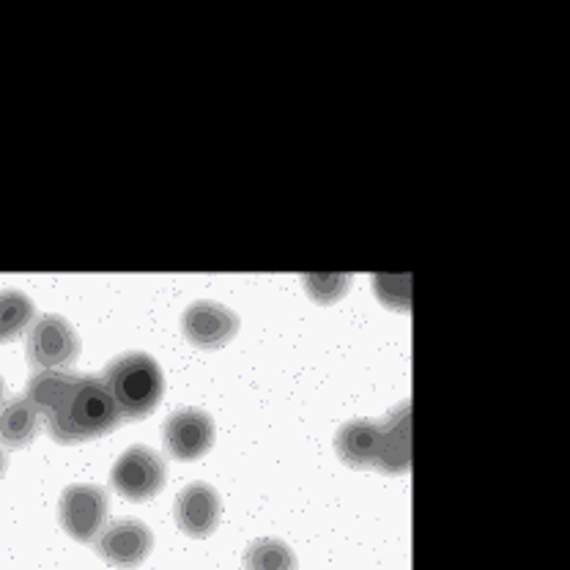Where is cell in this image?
Segmentation results:
<instances>
[{
    "instance_id": "obj_1",
    "label": "cell",
    "mask_w": 570,
    "mask_h": 570,
    "mask_svg": "<svg viewBox=\"0 0 570 570\" xmlns=\"http://www.w3.org/2000/svg\"><path fill=\"white\" fill-rule=\"evenodd\" d=\"M47 420V431L58 444H80L102 439L124 423L110 392L99 376H77L61 406Z\"/></svg>"
},
{
    "instance_id": "obj_2",
    "label": "cell",
    "mask_w": 570,
    "mask_h": 570,
    "mask_svg": "<svg viewBox=\"0 0 570 570\" xmlns=\"http://www.w3.org/2000/svg\"><path fill=\"white\" fill-rule=\"evenodd\" d=\"M121 420H146L165 395V373L146 352H127L105 367L102 376Z\"/></svg>"
},
{
    "instance_id": "obj_3",
    "label": "cell",
    "mask_w": 570,
    "mask_h": 570,
    "mask_svg": "<svg viewBox=\"0 0 570 570\" xmlns=\"http://www.w3.org/2000/svg\"><path fill=\"white\" fill-rule=\"evenodd\" d=\"M110 483L116 494L129 502H148V499L163 494L165 483H168V466H165L163 455L154 453L151 448L135 444L116 461Z\"/></svg>"
},
{
    "instance_id": "obj_4",
    "label": "cell",
    "mask_w": 570,
    "mask_h": 570,
    "mask_svg": "<svg viewBox=\"0 0 570 570\" xmlns=\"http://www.w3.org/2000/svg\"><path fill=\"white\" fill-rule=\"evenodd\" d=\"M26 352L36 371H69L80 356V337L63 316H41L28 330Z\"/></svg>"
},
{
    "instance_id": "obj_5",
    "label": "cell",
    "mask_w": 570,
    "mask_h": 570,
    "mask_svg": "<svg viewBox=\"0 0 570 570\" xmlns=\"http://www.w3.org/2000/svg\"><path fill=\"white\" fill-rule=\"evenodd\" d=\"M107 491L99 485H69L58 502L61 530L77 543H94L107 524Z\"/></svg>"
},
{
    "instance_id": "obj_6",
    "label": "cell",
    "mask_w": 570,
    "mask_h": 570,
    "mask_svg": "<svg viewBox=\"0 0 570 570\" xmlns=\"http://www.w3.org/2000/svg\"><path fill=\"white\" fill-rule=\"evenodd\" d=\"M94 546H97V554L102 557L107 566L135 570L151 554L154 534L138 519H116L112 524H105Z\"/></svg>"
},
{
    "instance_id": "obj_7",
    "label": "cell",
    "mask_w": 570,
    "mask_h": 570,
    "mask_svg": "<svg viewBox=\"0 0 570 570\" xmlns=\"http://www.w3.org/2000/svg\"><path fill=\"white\" fill-rule=\"evenodd\" d=\"M184 337L193 343L195 348L204 352H217L225 343H230L239 332V316L230 307L219 305V302L200 299L184 311L181 316Z\"/></svg>"
},
{
    "instance_id": "obj_8",
    "label": "cell",
    "mask_w": 570,
    "mask_h": 570,
    "mask_svg": "<svg viewBox=\"0 0 570 570\" xmlns=\"http://www.w3.org/2000/svg\"><path fill=\"white\" fill-rule=\"evenodd\" d=\"M214 444V420L204 409H178L165 420V448L176 461L204 459Z\"/></svg>"
},
{
    "instance_id": "obj_9",
    "label": "cell",
    "mask_w": 570,
    "mask_h": 570,
    "mask_svg": "<svg viewBox=\"0 0 570 570\" xmlns=\"http://www.w3.org/2000/svg\"><path fill=\"white\" fill-rule=\"evenodd\" d=\"M174 515L178 530L189 538H209V534L219 527L223 519V499L209 483H189L176 497Z\"/></svg>"
},
{
    "instance_id": "obj_10",
    "label": "cell",
    "mask_w": 570,
    "mask_h": 570,
    "mask_svg": "<svg viewBox=\"0 0 570 570\" xmlns=\"http://www.w3.org/2000/svg\"><path fill=\"white\" fill-rule=\"evenodd\" d=\"M409 401H403L401 406L392 409L390 417L379 425V455L376 466L384 474H406L409 472Z\"/></svg>"
},
{
    "instance_id": "obj_11",
    "label": "cell",
    "mask_w": 570,
    "mask_h": 570,
    "mask_svg": "<svg viewBox=\"0 0 570 570\" xmlns=\"http://www.w3.org/2000/svg\"><path fill=\"white\" fill-rule=\"evenodd\" d=\"M335 450L341 461L352 469L376 466L379 425L371 420H348L335 436Z\"/></svg>"
},
{
    "instance_id": "obj_12",
    "label": "cell",
    "mask_w": 570,
    "mask_h": 570,
    "mask_svg": "<svg viewBox=\"0 0 570 570\" xmlns=\"http://www.w3.org/2000/svg\"><path fill=\"white\" fill-rule=\"evenodd\" d=\"M39 425L41 414L36 412V406L26 395L3 401V406H0V448H28L36 439V433H39Z\"/></svg>"
},
{
    "instance_id": "obj_13",
    "label": "cell",
    "mask_w": 570,
    "mask_h": 570,
    "mask_svg": "<svg viewBox=\"0 0 570 570\" xmlns=\"http://www.w3.org/2000/svg\"><path fill=\"white\" fill-rule=\"evenodd\" d=\"M77 376H80V373L75 371H39L31 382H28L26 397L33 403L36 412H39L41 417H50V414L61 406L67 392L75 387Z\"/></svg>"
},
{
    "instance_id": "obj_14",
    "label": "cell",
    "mask_w": 570,
    "mask_h": 570,
    "mask_svg": "<svg viewBox=\"0 0 570 570\" xmlns=\"http://www.w3.org/2000/svg\"><path fill=\"white\" fill-rule=\"evenodd\" d=\"M36 305L31 296L17 288L0 291V343H11L31 330Z\"/></svg>"
},
{
    "instance_id": "obj_15",
    "label": "cell",
    "mask_w": 570,
    "mask_h": 570,
    "mask_svg": "<svg viewBox=\"0 0 570 570\" xmlns=\"http://www.w3.org/2000/svg\"><path fill=\"white\" fill-rule=\"evenodd\" d=\"M294 549L277 538H258L247 546L245 570H296Z\"/></svg>"
},
{
    "instance_id": "obj_16",
    "label": "cell",
    "mask_w": 570,
    "mask_h": 570,
    "mask_svg": "<svg viewBox=\"0 0 570 570\" xmlns=\"http://www.w3.org/2000/svg\"><path fill=\"white\" fill-rule=\"evenodd\" d=\"M305 291L318 302V305H332L348 291L352 277L348 275H305L302 277Z\"/></svg>"
},
{
    "instance_id": "obj_17",
    "label": "cell",
    "mask_w": 570,
    "mask_h": 570,
    "mask_svg": "<svg viewBox=\"0 0 570 570\" xmlns=\"http://www.w3.org/2000/svg\"><path fill=\"white\" fill-rule=\"evenodd\" d=\"M403 281V277H401ZM397 277L392 275H376L373 277V291H376L379 299L384 302V305L390 307V311H409V285L403 283L401 288H397Z\"/></svg>"
},
{
    "instance_id": "obj_18",
    "label": "cell",
    "mask_w": 570,
    "mask_h": 570,
    "mask_svg": "<svg viewBox=\"0 0 570 570\" xmlns=\"http://www.w3.org/2000/svg\"><path fill=\"white\" fill-rule=\"evenodd\" d=\"M6 469H9V459H6L3 448H0V478H3V474H6Z\"/></svg>"
},
{
    "instance_id": "obj_19",
    "label": "cell",
    "mask_w": 570,
    "mask_h": 570,
    "mask_svg": "<svg viewBox=\"0 0 570 570\" xmlns=\"http://www.w3.org/2000/svg\"><path fill=\"white\" fill-rule=\"evenodd\" d=\"M3 401H6V382L0 379V406H3Z\"/></svg>"
}]
</instances>
